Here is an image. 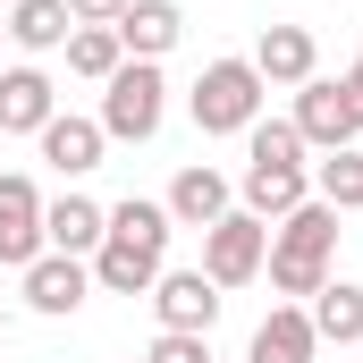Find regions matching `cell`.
Wrapping results in <instances>:
<instances>
[{
  "label": "cell",
  "instance_id": "4fadbf2b",
  "mask_svg": "<svg viewBox=\"0 0 363 363\" xmlns=\"http://www.w3.org/2000/svg\"><path fill=\"white\" fill-rule=\"evenodd\" d=\"M313 355H321V338H313V313H304V304H271V313L254 321L245 363H313Z\"/></svg>",
  "mask_w": 363,
  "mask_h": 363
},
{
  "label": "cell",
  "instance_id": "7a4b0ae2",
  "mask_svg": "<svg viewBox=\"0 0 363 363\" xmlns=\"http://www.w3.org/2000/svg\"><path fill=\"white\" fill-rule=\"evenodd\" d=\"M262 101H271V85L254 77V60H203V77L186 93V110H194L203 135H245L262 118Z\"/></svg>",
  "mask_w": 363,
  "mask_h": 363
},
{
  "label": "cell",
  "instance_id": "83f0119b",
  "mask_svg": "<svg viewBox=\"0 0 363 363\" xmlns=\"http://www.w3.org/2000/svg\"><path fill=\"white\" fill-rule=\"evenodd\" d=\"M0 330H9V313H0Z\"/></svg>",
  "mask_w": 363,
  "mask_h": 363
},
{
  "label": "cell",
  "instance_id": "4316f807",
  "mask_svg": "<svg viewBox=\"0 0 363 363\" xmlns=\"http://www.w3.org/2000/svg\"><path fill=\"white\" fill-rule=\"evenodd\" d=\"M0 43H9V9H0Z\"/></svg>",
  "mask_w": 363,
  "mask_h": 363
},
{
  "label": "cell",
  "instance_id": "5bb4252c",
  "mask_svg": "<svg viewBox=\"0 0 363 363\" xmlns=\"http://www.w3.org/2000/svg\"><path fill=\"white\" fill-rule=\"evenodd\" d=\"M178 34H186L178 0H127V17H118V51H127V60H169Z\"/></svg>",
  "mask_w": 363,
  "mask_h": 363
},
{
  "label": "cell",
  "instance_id": "7402d4cb",
  "mask_svg": "<svg viewBox=\"0 0 363 363\" xmlns=\"http://www.w3.org/2000/svg\"><path fill=\"white\" fill-rule=\"evenodd\" d=\"M313 194H321L338 220H347V211H363V152H355V144H338V152L313 169Z\"/></svg>",
  "mask_w": 363,
  "mask_h": 363
},
{
  "label": "cell",
  "instance_id": "cb8c5ba5",
  "mask_svg": "<svg viewBox=\"0 0 363 363\" xmlns=\"http://www.w3.org/2000/svg\"><path fill=\"white\" fill-rule=\"evenodd\" d=\"M144 363H211V338H194V330H161V338L144 347Z\"/></svg>",
  "mask_w": 363,
  "mask_h": 363
},
{
  "label": "cell",
  "instance_id": "ac0fdd59",
  "mask_svg": "<svg viewBox=\"0 0 363 363\" xmlns=\"http://www.w3.org/2000/svg\"><path fill=\"white\" fill-rule=\"evenodd\" d=\"M237 194H245V211H254V220H287L296 203H313V178H304V169H262V161H245Z\"/></svg>",
  "mask_w": 363,
  "mask_h": 363
},
{
  "label": "cell",
  "instance_id": "9c48e42d",
  "mask_svg": "<svg viewBox=\"0 0 363 363\" xmlns=\"http://www.w3.org/2000/svg\"><path fill=\"white\" fill-rule=\"evenodd\" d=\"M245 60H254L262 85H304V77H321V43H313V26H262Z\"/></svg>",
  "mask_w": 363,
  "mask_h": 363
},
{
  "label": "cell",
  "instance_id": "6da1fadb",
  "mask_svg": "<svg viewBox=\"0 0 363 363\" xmlns=\"http://www.w3.org/2000/svg\"><path fill=\"white\" fill-rule=\"evenodd\" d=\"M330 262H338V211L313 194V203H296L287 220H271V287L287 304H313L321 287H330Z\"/></svg>",
  "mask_w": 363,
  "mask_h": 363
},
{
  "label": "cell",
  "instance_id": "277c9868",
  "mask_svg": "<svg viewBox=\"0 0 363 363\" xmlns=\"http://www.w3.org/2000/svg\"><path fill=\"white\" fill-rule=\"evenodd\" d=\"M262 262H271V220L228 211L203 228V279L211 287H245V279H262Z\"/></svg>",
  "mask_w": 363,
  "mask_h": 363
},
{
  "label": "cell",
  "instance_id": "484cf974",
  "mask_svg": "<svg viewBox=\"0 0 363 363\" xmlns=\"http://www.w3.org/2000/svg\"><path fill=\"white\" fill-rule=\"evenodd\" d=\"M347 101H355V135H363V51H355V68H347Z\"/></svg>",
  "mask_w": 363,
  "mask_h": 363
},
{
  "label": "cell",
  "instance_id": "52a82bcc",
  "mask_svg": "<svg viewBox=\"0 0 363 363\" xmlns=\"http://www.w3.org/2000/svg\"><path fill=\"white\" fill-rule=\"evenodd\" d=\"M152 321H161V330L211 338V321H220V287H211L203 271H161V279H152Z\"/></svg>",
  "mask_w": 363,
  "mask_h": 363
},
{
  "label": "cell",
  "instance_id": "30bf717a",
  "mask_svg": "<svg viewBox=\"0 0 363 363\" xmlns=\"http://www.w3.org/2000/svg\"><path fill=\"white\" fill-rule=\"evenodd\" d=\"M60 118V85L43 68H0V135H43Z\"/></svg>",
  "mask_w": 363,
  "mask_h": 363
},
{
  "label": "cell",
  "instance_id": "e0dca14e",
  "mask_svg": "<svg viewBox=\"0 0 363 363\" xmlns=\"http://www.w3.org/2000/svg\"><path fill=\"white\" fill-rule=\"evenodd\" d=\"M68 34H77V17H68V0H9V43L17 51H68Z\"/></svg>",
  "mask_w": 363,
  "mask_h": 363
},
{
  "label": "cell",
  "instance_id": "8fae6325",
  "mask_svg": "<svg viewBox=\"0 0 363 363\" xmlns=\"http://www.w3.org/2000/svg\"><path fill=\"white\" fill-rule=\"evenodd\" d=\"M85 296H93V271L77 262V254H43V262H26V304H34L43 321H68Z\"/></svg>",
  "mask_w": 363,
  "mask_h": 363
},
{
  "label": "cell",
  "instance_id": "ffe728a7",
  "mask_svg": "<svg viewBox=\"0 0 363 363\" xmlns=\"http://www.w3.org/2000/svg\"><path fill=\"white\" fill-rule=\"evenodd\" d=\"M110 237H118V245H144V254H161V262H169V237H178V220H169L161 203L127 194V203H110Z\"/></svg>",
  "mask_w": 363,
  "mask_h": 363
},
{
  "label": "cell",
  "instance_id": "2e32d148",
  "mask_svg": "<svg viewBox=\"0 0 363 363\" xmlns=\"http://www.w3.org/2000/svg\"><path fill=\"white\" fill-rule=\"evenodd\" d=\"M93 287H110V296H152V279L169 271L161 254H144V245H118V237H101V254L85 262Z\"/></svg>",
  "mask_w": 363,
  "mask_h": 363
},
{
  "label": "cell",
  "instance_id": "603a6c76",
  "mask_svg": "<svg viewBox=\"0 0 363 363\" xmlns=\"http://www.w3.org/2000/svg\"><path fill=\"white\" fill-rule=\"evenodd\" d=\"M245 161H262V169H304L296 118H254V127H245Z\"/></svg>",
  "mask_w": 363,
  "mask_h": 363
},
{
  "label": "cell",
  "instance_id": "7c38bea8",
  "mask_svg": "<svg viewBox=\"0 0 363 363\" xmlns=\"http://www.w3.org/2000/svg\"><path fill=\"white\" fill-rule=\"evenodd\" d=\"M101 237H110V211L93 203V194H60V203H43V245L51 254H101Z\"/></svg>",
  "mask_w": 363,
  "mask_h": 363
},
{
  "label": "cell",
  "instance_id": "d6986e66",
  "mask_svg": "<svg viewBox=\"0 0 363 363\" xmlns=\"http://www.w3.org/2000/svg\"><path fill=\"white\" fill-rule=\"evenodd\" d=\"M304 313H313V338L321 347H363V287L355 279H330Z\"/></svg>",
  "mask_w": 363,
  "mask_h": 363
},
{
  "label": "cell",
  "instance_id": "44dd1931",
  "mask_svg": "<svg viewBox=\"0 0 363 363\" xmlns=\"http://www.w3.org/2000/svg\"><path fill=\"white\" fill-rule=\"evenodd\" d=\"M118 68H127V51H118V26H77V34H68V77L110 85Z\"/></svg>",
  "mask_w": 363,
  "mask_h": 363
},
{
  "label": "cell",
  "instance_id": "8992f818",
  "mask_svg": "<svg viewBox=\"0 0 363 363\" xmlns=\"http://www.w3.org/2000/svg\"><path fill=\"white\" fill-rule=\"evenodd\" d=\"M51 245H43V194L26 169H9L0 178V271H26V262H43Z\"/></svg>",
  "mask_w": 363,
  "mask_h": 363
},
{
  "label": "cell",
  "instance_id": "3957f363",
  "mask_svg": "<svg viewBox=\"0 0 363 363\" xmlns=\"http://www.w3.org/2000/svg\"><path fill=\"white\" fill-rule=\"evenodd\" d=\"M169 118V85H161V60H127L110 85H101V135L110 144H152Z\"/></svg>",
  "mask_w": 363,
  "mask_h": 363
},
{
  "label": "cell",
  "instance_id": "9a60e30c",
  "mask_svg": "<svg viewBox=\"0 0 363 363\" xmlns=\"http://www.w3.org/2000/svg\"><path fill=\"white\" fill-rule=\"evenodd\" d=\"M43 161L60 169V178H85V169H101V152H110V135H101V118H77V110H60L43 135Z\"/></svg>",
  "mask_w": 363,
  "mask_h": 363
},
{
  "label": "cell",
  "instance_id": "d4e9b609",
  "mask_svg": "<svg viewBox=\"0 0 363 363\" xmlns=\"http://www.w3.org/2000/svg\"><path fill=\"white\" fill-rule=\"evenodd\" d=\"M68 17H77V26H118L127 0H68Z\"/></svg>",
  "mask_w": 363,
  "mask_h": 363
},
{
  "label": "cell",
  "instance_id": "ba28073f",
  "mask_svg": "<svg viewBox=\"0 0 363 363\" xmlns=\"http://www.w3.org/2000/svg\"><path fill=\"white\" fill-rule=\"evenodd\" d=\"M161 211H169L178 228H211V220H228V211H237V186L220 178L211 161H186L178 178H169V194H161Z\"/></svg>",
  "mask_w": 363,
  "mask_h": 363
},
{
  "label": "cell",
  "instance_id": "5b68a950",
  "mask_svg": "<svg viewBox=\"0 0 363 363\" xmlns=\"http://www.w3.org/2000/svg\"><path fill=\"white\" fill-rule=\"evenodd\" d=\"M296 135H304V152H338V144H355L347 77H304V85H296Z\"/></svg>",
  "mask_w": 363,
  "mask_h": 363
}]
</instances>
